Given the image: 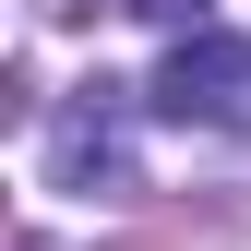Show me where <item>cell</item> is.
Listing matches in <instances>:
<instances>
[{
  "label": "cell",
  "instance_id": "2",
  "mask_svg": "<svg viewBox=\"0 0 251 251\" xmlns=\"http://www.w3.org/2000/svg\"><path fill=\"white\" fill-rule=\"evenodd\" d=\"M84 168H108V84H84L72 132H60V179H84Z\"/></svg>",
  "mask_w": 251,
  "mask_h": 251
},
{
  "label": "cell",
  "instance_id": "3",
  "mask_svg": "<svg viewBox=\"0 0 251 251\" xmlns=\"http://www.w3.org/2000/svg\"><path fill=\"white\" fill-rule=\"evenodd\" d=\"M120 12H144V24H179V36H203V12H215V0H120Z\"/></svg>",
  "mask_w": 251,
  "mask_h": 251
},
{
  "label": "cell",
  "instance_id": "1",
  "mask_svg": "<svg viewBox=\"0 0 251 251\" xmlns=\"http://www.w3.org/2000/svg\"><path fill=\"white\" fill-rule=\"evenodd\" d=\"M155 108H168V120H203V132H239V120H251V48L215 36V24L179 36L168 72H155Z\"/></svg>",
  "mask_w": 251,
  "mask_h": 251
}]
</instances>
